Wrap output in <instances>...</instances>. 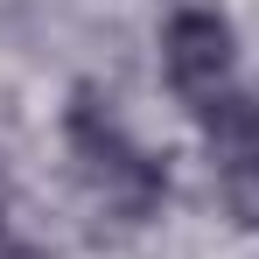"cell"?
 Instances as JSON below:
<instances>
[{"instance_id":"6da1fadb","label":"cell","mask_w":259,"mask_h":259,"mask_svg":"<svg viewBox=\"0 0 259 259\" xmlns=\"http://www.w3.org/2000/svg\"><path fill=\"white\" fill-rule=\"evenodd\" d=\"M70 161H77V175H84V189L112 217H126V224L154 217L161 196H168V168L105 112L98 91H77V98H70Z\"/></svg>"},{"instance_id":"7a4b0ae2","label":"cell","mask_w":259,"mask_h":259,"mask_svg":"<svg viewBox=\"0 0 259 259\" xmlns=\"http://www.w3.org/2000/svg\"><path fill=\"white\" fill-rule=\"evenodd\" d=\"M161 63H168V84L189 105H203L231 77V21L210 14V7H182L168 21V35H161Z\"/></svg>"},{"instance_id":"3957f363","label":"cell","mask_w":259,"mask_h":259,"mask_svg":"<svg viewBox=\"0 0 259 259\" xmlns=\"http://www.w3.org/2000/svg\"><path fill=\"white\" fill-rule=\"evenodd\" d=\"M196 126H203V140H210V154L252 147L259 140V105L245 98V91H210V98L196 105Z\"/></svg>"},{"instance_id":"277c9868","label":"cell","mask_w":259,"mask_h":259,"mask_svg":"<svg viewBox=\"0 0 259 259\" xmlns=\"http://www.w3.org/2000/svg\"><path fill=\"white\" fill-rule=\"evenodd\" d=\"M217 189H224L231 217H238L245 231H259V140H252V147H224V154H217Z\"/></svg>"},{"instance_id":"5b68a950","label":"cell","mask_w":259,"mask_h":259,"mask_svg":"<svg viewBox=\"0 0 259 259\" xmlns=\"http://www.w3.org/2000/svg\"><path fill=\"white\" fill-rule=\"evenodd\" d=\"M0 259H42V252H35V245H21L14 231H0Z\"/></svg>"},{"instance_id":"8992f818","label":"cell","mask_w":259,"mask_h":259,"mask_svg":"<svg viewBox=\"0 0 259 259\" xmlns=\"http://www.w3.org/2000/svg\"><path fill=\"white\" fill-rule=\"evenodd\" d=\"M0 231H7V224H0Z\"/></svg>"}]
</instances>
